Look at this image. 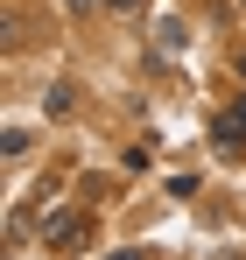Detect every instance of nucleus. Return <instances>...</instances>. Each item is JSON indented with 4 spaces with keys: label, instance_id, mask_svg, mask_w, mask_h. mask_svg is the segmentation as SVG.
I'll return each instance as SVG.
<instances>
[{
    "label": "nucleus",
    "instance_id": "20e7f679",
    "mask_svg": "<svg viewBox=\"0 0 246 260\" xmlns=\"http://www.w3.org/2000/svg\"><path fill=\"white\" fill-rule=\"evenodd\" d=\"M113 260H141V253H113Z\"/></svg>",
    "mask_w": 246,
    "mask_h": 260
},
{
    "label": "nucleus",
    "instance_id": "f03ea898",
    "mask_svg": "<svg viewBox=\"0 0 246 260\" xmlns=\"http://www.w3.org/2000/svg\"><path fill=\"white\" fill-rule=\"evenodd\" d=\"M42 239H49V246H56V253H71V246H84V218H78V211H64V218H49V225H42Z\"/></svg>",
    "mask_w": 246,
    "mask_h": 260
},
{
    "label": "nucleus",
    "instance_id": "f257e3e1",
    "mask_svg": "<svg viewBox=\"0 0 246 260\" xmlns=\"http://www.w3.org/2000/svg\"><path fill=\"white\" fill-rule=\"evenodd\" d=\"M211 141H218V148H246V99L218 106V120H211Z\"/></svg>",
    "mask_w": 246,
    "mask_h": 260
},
{
    "label": "nucleus",
    "instance_id": "7ed1b4c3",
    "mask_svg": "<svg viewBox=\"0 0 246 260\" xmlns=\"http://www.w3.org/2000/svg\"><path fill=\"white\" fill-rule=\"evenodd\" d=\"M71 7H78V14H91V7H99V0H71Z\"/></svg>",
    "mask_w": 246,
    "mask_h": 260
}]
</instances>
